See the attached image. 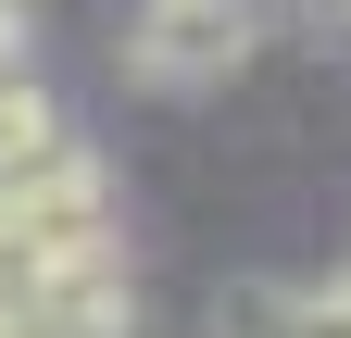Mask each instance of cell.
<instances>
[{
	"label": "cell",
	"instance_id": "cell-1",
	"mask_svg": "<svg viewBox=\"0 0 351 338\" xmlns=\"http://www.w3.org/2000/svg\"><path fill=\"white\" fill-rule=\"evenodd\" d=\"M263 25H276V13H251V0H138V25H125V75L163 88V101L226 88V75L263 51Z\"/></svg>",
	"mask_w": 351,
	"mask_h": 338
},
{
	"label": "cell",
	"instance_id": "cell-2",
	"mask_svg": "<svg viewBox=\"0 0 351 338\" xmlns=\"http://www.w3.org/2000/svg\"><path fill=\"white\" fill-rule=\"evenodd\" d=\"M213 338H351V250L326 276H251V288H226Z\"/></svg>",
	"mask_w": 351,
	"mask_h": 338
},
{
	"label": "cell",
	"instance_id": "cell-3",
	"mask_svg": "<svg viewBox=\"0 0 351 338\" xmlns=\"http://www.w3.org/2000/svg\"><path fill=\"white\" fill-rule=\"evenodd\" d=\"M25 38H38V13H25V0H0V75H25Z\"/></svg>",
	"mask_w": 351,
	"mask_h": 338
},
{
	"label": "cell",
	"instance_id": "cell-4",
	"mask_svg": "<svg viewBox=\"0 0 351 338\" xmlns=\"http://www.w3.org/2000/svg\"><path fill=\"white\" fill-rule=\"evenodd\" d=\"M301 13H314V25H351V0H301Z\"/></svg>",
	"mask_w": 351,
	"mask_h": 338
},
{
	"label": "cell",
	"instance_id": "cell-5",
	"mask_svg": "<svg viewBox=\"0 0 351 338\" xmlns=\"http://www.w3.org/2000/svg\"><path fill=\"white\" fill-rule=\"evenodd\" d=\"M251 13H276V0H251Z\"/></svg>",
	"mask_w": 351,
	"mask_h": 338
}]
</instances>
